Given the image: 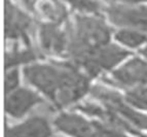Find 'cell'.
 Segmentation results:
<instances>
[{"label": "cell", "instance_id": "obj_5", "mask_svg": "<svg viewBox=\"0 0 147 137\" xmlns=\"http://www.w3.org/2000/svg\"><path fill=\"white\" fill-rule=\"evenodd\" d=\"M104 81L110 86L125 89L142 87L147 85V62L142 57H133L117 68L110 71V74L104 77Z\"/></svg>", "mask_w": 147, "mask_h": 137}, {"label": "cell", "instance_id": "obj_9", "mask_svg": "<svg viewBox=\"0 0 147 137\" xmlns=\"http://www.w3.org/2000/svg\"><path fill=\"white\" fill-rule=\"evenodd\" d=\"M57 129L71 137H101L95 120H86L77 113H62L54 120Z\"/></svg>", "mask_w": 147, "mask_h": 137}, {"label": "cell", "instance_id": "obj_4", "mask_svg": "<svg viewBox=\"0 0 147 137\" xmlns=\"http://www.w3.org/2000/svg\"><path fill=\"white\" fill-rule=\"evenodd\" d=\"M130 56V52L123 47L111 42L96 50L78 67L91 78L97 77L106 71H112Z\"/></svg>", "mask_w": 147, "mask_h": 137}, {"label": "cell", "instance_id": "obj_19", "mask_svg": "<svg viewBox=\"0 0 147 137\" xmlns=\"http://www.w3.org/2000/svg\"><path fill=\"white\" fill-rule=\"evenodd\" d=\"M37 0H23V2H24L25 6L27 7V9L32 10L33 9V6H34L35 2H36Z\"/></svg>", "mask_w": 147, "mask_h": 137}, {"label": "cell", "instance_id": "obj_3", "mask_svg": "<svg viewBox=\"0 0 147 137\" xmlns=\"http://www.w3.org/2000/svg\"><path fill=\"white\" fill-rule=\"evenodd\" d=\"M103 15L120 29L138 30L147 34V4L108 2L104 5Z\"/></svg>", "mask_w": 147, "mask_h": 137}, {"label": "cell", "instance_id": "obj_17", "mask_svg": "<svg viewBox=\"0 0 147 137\" xmlns=\"http://www.w3.org/2000/svg\"><path fill=\"white\" fill-rule=\"evenodd\" d=\"M95 122L97 127H98L101 137H135L129 134V133L125 132V131H121V130H118L116 128L105 125L104 123L100 122V121L95 120Z\"/></svg>", "mask_w": 147, "mask_h": 137}, {"label": "cell", "instance_id": "obj_18", "mask_svg": "<svg viewBox=\"0 0 147 137\" xmlns=\"http://www.w3.org/2000/svg\"><path fill=\"white\" fill-rule=\"evenodd\" d=\"M106 2L125 3V4H147V0H104Z\"/></svg>", "mask_w": 147, "mask_h": 137}, {"label": "cell", "instance_id": "obj_16", "mask_svg": "<svg viewBox=\"0 0 147 137\" xmlns=\"http://www.w3.org/2000/svg\"><path fill=\"white\" fill-rule=\"evenodd\" d=\"M21 74L18 67L8 68L5 71L4 75V91L5 94L11 93L12 91L20 88Z\"/></svg>", "mask_w": 147, "mask_h": 137}, {"label": "cell", "instance_id": "obj_12", "mask_svg": "<svg viewBox=\"0 0 147 137\" xmlns=\"http://www.w3.org/2000/svg\"><path fill=\"white\" fill-rule=\"evenodd\" d=\"M42 56L31 44L12 42L11 47L5 54V69L18 67L20 64H32L37 62Z\"/></svg>", "mask_w": 147, "mask_h": 137}, {"label": "cell", "instance_id": "obj_15", "mask_svg": "<svg viewBox=\"0 0 147 137\" xmlns=\"http://www.w3.org/2000/svg\"><path fill=\"white\" fill-rule=\"evenodd\" d=\"M125 102L138 110L147 111V85L125 91Z\"/></svg>", "mask_w": 147, "mask_h": 137}, {"label": "cell", "instance_id": "obj_10", "mask_svg": "<svg viewBox=\"0 0 147 137\" xmlns=\"http://www.w3.org/2000/svg\"><path fill=\"white\" fill-rule=\"evenodd\" d=\"M54 129L45 115L37 113L5 130V137H53Z\"/></svg>", "mask_w": 147, "mask_h": 137}, {"label": "cell", "instance_id": "obj_6", "mask_svg": "<svg viewBox=\"0 0 147 137\" xmlns=\"http://www.w3.org/2000/svg\"><path fill=\"white\" fill-rule=\"evenodd\" d=\"M34 29L33 20L27 12L21 9L12 0H5L4 33L11 42L31 44V33Z\"/></svg>", "mask_w": 147, "mask_h": 137}, {"label": "cell", "instance_id": "obj_14", "mask_svg": "<svg viewBox=\"0 0 147 137\" xmlns=\"http://www.w3.org/2000/svg\"><path fill=\"white\" fill-rule=\"evenodd\" d=\"M65 4L79 14L103 15L104 5L100 0H62Z\"/></svg>", "mask_w": 147, "mask_h": 137}, {"label": "cell", "instance_id": "obj_11", "mask_svg": "<svg viewBox=\"0 0 147 137\" xmlns=\"http://www.w3.org/2000/svg\"><path fill=\"white\" fill-rule=\"evenodd\" d=\"M32 12L43 23L63 25L69 22V12L62 0H37Z\"/></svg>", "mask_w": 147, "mask_h": 137}, {"label": "cell", "instance_id": "obj_8", "mask_svg": "<svg viewBox=\"0 0 147 137\" xmlns=\"http://www.w3.org/2000/svg\"><path fill=\"white\" fill-rule=\"evenodd\" d=\"M44 100L35 91L28 88H19L6 94L4 109L11 119H22L34 107L43 105Z\"/></svg>", "mask_w": 147, "mask_h": 137}, {"label": "cell", "instance_id": "obj_13", "mask_svg": "<svg viewBox=\"0 0 147 137\" xmlns=\"http://www.w3.org/2000/svg\"><path fill=\"white\" fill-rule=\"evenodd\" d=\"M114 37L118 43L129 49H138L147 43V34L138 30L123 28L116 32Z\"/></svg>", "mask_w": 147, "mask_h": 137}, {"label": "cell", "instance_id": "obj_20", "mask_svg": "<svg viewBox=\"0 0 147 137\" xmlns=\"http://www.w3.org/2000/svg\"><path fill=\"white\" fill-rule=\"evenodd\" d=\"M140 54H141V57L147 62V43L145 44L142 49L140 50Z\"/></svg>", "mask_w": 147, "mask_h": 137}, {"label": "cell", "instance_id": "obj_7", "mask_svg": "<svg viewBox=\"0 0 147 137\" xmlns=\"http://www.w3.org/2000/svg\"><path fill=\"white\" fill-rule=\"evenodd\" d=\"M39 49L49 56H67L69 47L68 23L63 25L40 23L37 30Z\"/></svg>", "mask_w": 147, "mask_h": 137}, {"label": "cell", "instance_id": "obj_1", "mask_svg": "<svg viewBox=\"0 0 147 137\" xmlns=\"http://www.w3.org/2000/svg\"><path fill=\"white\" fill-rule=\"evenodd\" d=\"M23 73L30 86L59 109L78 104L91 91V77L71 61L35 62L25 67Z\"/></svg>", "mask_w": 147, "mask_h": 137}, {"label": "cell", "instance_id": "obj_2", "mask_svg": "<svg viewBox=\"0 0 147 137\" xmlns=\"http://www.w3.org/2000/svg\"><path fill=\"white\" fill-rule=\"evenodd\" d=\"M69 47L67 57L78 66L92 53L110 42L111 28L104 15L75 14L68 22Z\"/></svg>", "mask_w": 147, "mask_h": 137}]
</instances>
